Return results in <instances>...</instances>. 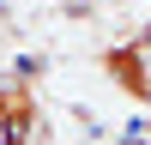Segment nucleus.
<instances>
[{
  "mask_svg": "<svg viewBox=\"0 0 151 145\" xmlns=\"http://www.w3.org/2000/svg\"><path fill=\"white\" fill-rule=\"evenodd\" d=\"M97 72H103L127 103H151V24H139L127 42H109L103 55H97Z\"/></svg>",
  "mask_w": 151,
  "mask_h": 145,
  "instance_id": "f257e3e1",
  "label": "nucleus"
}]
</instances>
